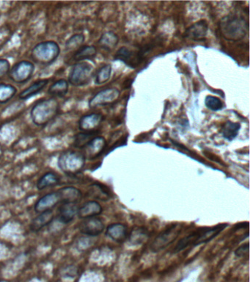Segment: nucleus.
<instances>
[{"mask_svg": "<svg viewBox=\"0 0 250 282\" xmlns=\"http://www.w3.org/2000/svg\"><path fill=\"white\" fill-rule=\"evenodd\" d=\"M54 220H55V214L52 209L40 212L30 223V230L34 233L38 232L46 226L50 225Z\"/></svg>", "mask_w": 250, "mask_h": 282, "instance_id": "15", "label": "nucleus"}, {"mask_svg": "<svg viewBox=\"0 0 250 282\" xmlns=\"http://www.w3.org/2000/svg\"><path fill=\"white\" fill-rule=\"evenodd\" d=\"M17 89L14 85L5 82H0V104H6L15 97Z\"/></svg>", "mask_w": 250, "mask_h": 282, "instance_id": "25", "label": "nucleus"}, {"mask_svg": "<svg viewBox=\"0 0 250 282\" xmlns=\"http://www.w3.org/2000/svg\"><path fill=\"white\" fill-rule=\"evenodd\" d=\"M60 46L55 40H45L37 44L31 51L32 60L34 64L40 66H50L60 56Z\"/></svg>", "mask_w": 250, "mask_h": 282, "instance_id": "4", "label": "nucleus"}, {"mask_svg": "<svg viewBox=\"0 0 250 282\" xmlns=\"http://www.w3.org/2000/svg\"><path fill=\"white\" fill-rule=\"evenodd\" d=\"M85 37L83 34H74L72 35L65 42V47L67 50H78L82 47Z\"/></svg>", "mask_w": 250, "mask_h": 282, "instance_id": "30", "label": "nucleus"}, {"mask_svg": "<svg viewBox=\"0 0 250 282\" xmlns=\"http://www.w3.org/2000/svg\"><path fill=\"white\" fill-rule=\"evenodd\" d=\"M97 132H93V133H79L76 135L74 138V145L77 148H84L87 146V143L90 141V140L95 136H96Z\"/></svg>", "mask_w": 250, "mask_h": 282, "instance_id": "29", "label": "nucleus"}, {"mask_svg": "<svg viewBox=\"0 0 250 282\" xmlns=\"http://www.w3.org/2000/svg\"><path fill=\"white\" fill-rule=\"evenodd\" d=\"M59 204H61V200L58 192H52L40 198L34 206V209L37 213H40L44 211L53 209Z\"/></svg>", "mask_w": 250, "mask_h": 282, "instance_id": "13", "label": "nucleus"}, {"mask_svg": "<svg viewBox=\"0 0 250 282\" xmlns=\"http://www.w3.org/2000/svg\"><path fill=\"white\" fill-rule=\"evenodd\" d=\"M50 80L48 79H42L39 80L35 81L26 89H24L20 94H18V98L21 100H28L33 96L38 95L40 92H42L46 87L48 85Z\"/></svg>", "mask_w": 250, "mask_h": 282, "instance_id": "18", "label": "nucleus"}, {"mask_svg": "<svg viewBox=\"0 0 250 282\" xmlns=\"http://www.w3.org/2000/svg\"><path fill=\"white\" fill-rule=\"evenodd\" d=\"M60 196L61 204H76L80 202L82 198V192L77 187H64L57 190Z\"/></svg>", "mask_w": 250, "mask_h": 282, "instance_id": "16", "label": "nucleus"}, {"mask_svg": "<svg viewBox=\"0 0 250 282\" xmlns=\"http://www.w3.org/2000/svg\"><path fill=\"white\" fill-rule=\"evenodd\" d=\"M104 117L101 113H93L84 115L79 120V129L84 133L96 132Z\"/></svg>", "mask_w": 250, "mask_h": 282, "instance_id": "12", "label": "nucleus"}, {"mask_svg": "<svg viewBox=\"0 0 250 282\" xmlns=\"http://www.w3.org/2000/svg\"><path fill=\"white\" fill-rule=\"evenodd\" d=\"M104 224L99 218L94 217L83 219L79 224V230L84 235L96 237L104 231Z\"/></svg>", "mask_w": 250, "mask_h": 282, "instance_id": "10", "label": "nucleus"}, {"mask_svg": "<svg viewBox=\"0 0 250 282\" xmlns=\"http://www.w3.org/2000/svg\"><path fill=\"white\" fill-rule=\"evenodd\" d=\"M11 67V63L7 59L0 58V79L8 75Z\"/></svg>", "mask_w": 250, "mask_h": 282, "instance_id": "34", "label": "nucleus"}, {"mask_svg": "<svg viewBox=\"0 0 250 282\" xmlns=\"http://www.w3.org/2000/svg\"><path fill=\"white\" fill-rule=\"evenodd\" d=\"M102 207L99 202L96 201H89L79 207L77 215L80 219L97 217L102 213Z\"/></svg>", "mask_w": 250, "mask_h": 282, "instance_id": "17", "label": "nucleus"}, {"mask_svg": "<svg viewBox=\"0 0 250 282\" xmlns=\"http://www.w3.org/2000/svg\"><path fill=\"white\" fill-rule=\"evenodd\" d=\"M60 178L57 173L49 171L42 176L36 183V187L38 190H43L47 187H55L59 185Z\"/></svg>", "mask_w": 250, "mask_h": 282, "instance_id": "22", "label": "nucleus"}, {"mask_svg": "<svg viewBox=\"0 0 250 282\" xmlns=\"http://www.w3.org/2000/svg\"><path fill=\"white\" fill-rule=\"evenodd\" d=\"M208 31L209 25L207 21L206 20H200L186 30L184 33V38L194 41H202L206 39Z\"/></svg>", "mask_w": 250, "mask_h": 282, "instance_id": "11", "label": "nucleus"}, {"mask_svg": "<svg viewBox=\"0 0 250 282\" xmlns=\"http://www.w3.org/2000/svg\"><path fill=\"white\" fill-rule=\"evenodd\" d=\"M205 104L206 107L212 111H218L222 110L223 103L217 96H207L205 99Z\"/></svg>", "mask_w": 250, "mask_h": 282, "instance_id": "33", "label": "nucleus"}, {"mask_svg": "<svg viewBox=\"0 0 250 282\" xmlns=\"http://www.w3.org/2000/svg\"><path fill=\"white\" fill-rule=\"evenodd\" d=\"M106 142L103 137L95 136L85 146V158L93 160L100 156L106 148Z\"/></svg>", "mask_w": 250, "mask_h": 282, "instance_id": "14", "label": "nucleus"}, {"mask_svg": "<svg viewBox=\"0 0 250 282\" xmlns=\"http://www.w3.org/2000/svg\"><path fill=\"white\" fill-rule=\"evenodd\" d=\"M149 237L148 231L143 228H138L131 231L129 234V242L133 246H138V245L142 244L145 242Z\"/></svg>", "mask_w": 250, "mask_h": 282, "instance_id": "27", "label": "nucleus"}, {"mask_svg": "<svg viewBox=\"0 0 250 282\" xmlns=\"http://www.w3.org/2000/svg\"><path fill=\"white\" fill-rule=\"evenodd\" d=\"M249 243H245L242 246H240L235 251V255L237 257H244L246 255L249 254Z\"/></svg>", "mask_w": 250, "mask_h": 282, "instance_id": "35", "label": "nucleus"}, {"mask_svg": "<svg viewBox=\"0 0 250 282\" xmlns=\"http://www.w3.org/2000/svg\"><path fill=\"white\" fill-rule=\"evenodd\" d=\"M111 74V66L110 64H106L103 66L96 72L95 75V83L96 85H102L106 83L110 79Z\"/></svg>", "mask_w": 250, "mask_h": 282, "instance_id": "28", "label": "nucleus"}, {"mask_svg": "<svg viewBox=\"0 0 250 282\" xmlns=\"http://www.w3.org/2000/svg\"><path fill=\"white\" fill-rule=\"evenodd\" d=\"M119 38L112 31L106 32L101 35L98 41V45L106 51L110 52L117 47Z\"/></svg>", "mask_w": 250, "mask_h": 282, "instance_id": "23", "label": "nucleus"}, {"mask_svg": "<svg viewBox=\"0 0 250 282\" xmlns=\"http://www.w3.org/2000/svg\"><path fill=\"white\" fill-rule=\"evenodd\" d=\"M227 226V224H220L213 227L197 229L192 234L180 240L175 246L174 251L175 253L180 252L189 246H197L203 243L210 242L214 238L217 237L219 233L222 232Z\"/></svg>", "mask_w": 250, "mask_h": 282, "instance_id": "3", "label": "nucleus"}, {"mask_svg": "<svg viewBox=\"0 0 250 282\" xmlns=\"http://www.w3.org/2000/svg\"><path fill=\"white\" fill-rule=\"evenodd\" d=\"M180 231V225L175 224L164 231L155 240L151 246V250L153 252H158L170 246L173 241L178 237Z\"/></svg>", "mask_w": 250, "mask_h": 282, "instance_id": "9", "label": "nucleus"}, {"mask_svg": "<svg viewBox=\"0 0 250 282\" xmlns=\"http://www.w3.org/2000/svg\"><path fill=\"white\" fill-rule=\"evenodd\" d=\"M78 209L79 207L76 204H61L58 208V214H57L59 221L63 224H67L72 222L77 215Z\"/></svg>", "mask_w": 250, "mask_h": 282, "instance_id": "19", "label": "nucleus"}, {"mask_svg": "<svg viewBox=\"0 0 250 282\" xmlns=\"http://www.w3.org/2000/svg\"><path fill=\"white\" fill-rule=\"evenodd\" d=\"M89 193L91 194L93 197L101 199L102 201H106V199L110 197H109V192L101 184L96 183L91 185L90 188H89Z\"/></svg>", "mask_w": 250, "mask_h": 282, "instance_id": "31", "label": "nucleus"}, {"mask_svg": "<svg viewBox=\"0 0 250 282\" xmlns=\"http://www.w3.org/2000/svg\"><path fill=\"white\" fill-rule=\"evenodd\" d=\"M85 156L79 151H67L62 153L58 158L59 168L67 175H76L83 169Z\"/></svg>", "mask_w": 250, "mask_h": 282, "instance_id": "5", "label": "nucleus"}, {"mask_svg": "<svg viewBox=\"0 0 250 282\" xmlns=\"http://www.w3.org/2000/svg\"><path fill=\"white\" fill-rule=\"evenodd\" d=\"M94 76V67L89 62H77L69 72L67 82L74 87H83L88 85Z\"/></svg>", "mask_w": 250, "mask_h": 282, "instance_id": "6", "label": "nucleus"}, {"mask_svg": "<svg viewBox=\"0 0 250 282\" xmlns=\"http://www.w3.org/2000/svg\"><path fill=\"white\" fill-rule=\"evenodd\" d=\"M219 31L222 38L230 41H239L246 36L249 24L241 16L230 14L219 23Z\"/></svg>", "mask_w": 250, "mask_h": 282, "instance_id": "2", "label": "nucleus"}, {"mask_svg": "<svg viewBox=\"0 0 250 282\" xmlns=\"http://www.w3.org/2000/svg\"><path fill=\"white\" fill-rule=\"evenodd\" d=\"M121 92L116 88L106 89L99 91L89 100L88 106L91 109H94L101 106H106L112 104L118 99Z\"/></svg>", "mask_w": 250, "mask_h": 282, "instance_id": "8", "label": "nucleus"}, {"mask_svg": "<svg viewBox=\"0 0 250 282\" xmlns=\"http://www.w3.org/2000/svg\"><path fill=\"white\" fill-rule=\"evenodd\" d=\"M240 128H241V124L239 123L228 121L223 124L222 127V136L228 141H233L239 134Z\"/></svg>", "mask_w": 250, "mask_h": 282, "instance_id": "26", "label": "nucleus"}, {"mask_svg": "<svg viewBox=\"0 0 250 282\" xmlns=\"http://www.w3.org/2000/svg\"><path fill=\"white\" fill-rule=\"evenodd\" d=\"M35 69V66L33 62L27 60H21L11 67L8 77L13 83L23 85L33 77Z\"/></svg>", "mask_w": 250, "mask_h": 282, "instance_id": "7", "label": "nucleus"}, {"mask_svg": "<svg viewBox=\"0 0 250 282\" xmlns=\"http://www.w3.org/2000/svg\"><path fill=\"white\" fill-rule=\"evenodd\" d=\"M106 235L112 241L122 243L128 237L127 227L123 224H112L106 228Z\"/></svg>", "mask_w": 250, "mask_h": 282, "instance_id": "20", "label": "nucleus"}, {"mask_svg": "<svg viewBox=\"0 0 250 282\" xmlns=\"http://www.w3.org/2000/svg\"><path fill=\"white\" fill-rule=\"evenodd\" d=\"M60 107V103L55 98L40 99L30 110V119L35 126L43 127L55 119Z\"/></svg>", "mask_w": 250, "mask_h": 282, "instance_id": "1", "label": "nucleus"}, {"mask_svg": "<svg viewBox=\"0 0 250 282\" xmlns=\"http://www.w3.org/2000/svg\"><path fill=\"white\" fill-rule=\"evenodd\" d=\"M132 57L133 52L131 51L127 47H123L116 52L114 59L116 60H121L127 65H130Z\"/></svg>", "mask_w": 250, "mask_h": 282, "instance_id": "32", "label": "nucleus"}, {"mask_svg": "<svg viewBox=\"0 0 250 282\" xmlns=\"http://www.w3.org/2000/svg\"><path fill=\"white\" fill-rule=\"evenodd\" d=\"M69 91V83L67 79H60L56 80L49 87L48 94L52 97H64Z\"/></svg>", "mask_w": 250, "mask_h": 282, "instance_id": "21", "label": "nucleus"}, {"mask_svg": "<svg viewBox=\"0 0 250 282\" xmlns=\"http://www.w3.org/2000/svg\"><path fill=\"white\" fill-rule=\"evenodd\" d=\"M97 55V50L94 46H82L74 54L73 59L76 62H84L92 60Z\"/></svg>", "mask_w": 250, "mask_h": 282, "instance_id": "24", "label": "nucleus"}]
</instances>
